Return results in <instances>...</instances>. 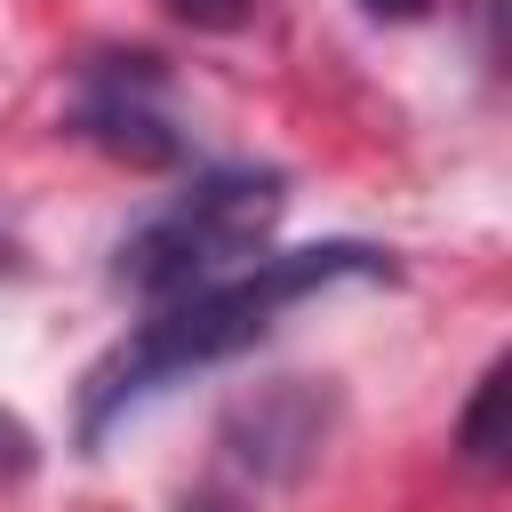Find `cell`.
<instances>
[{
	"instance_id": "1",
	"label": "cell",
	"mask_w": 512,
	"mask_h": 512,
	"mask_svg": "<svg viewBox=\"0 0 512 512\" xmlns=\"http://www.w3.org/2000/svg\"><path fill=\"white\" fill-rule=\"evenodd\" d=\"M376 272H392L384 248L320 240V248H264V256L240 264V272L168 296L136 336H120V344L88 368V384H80V440L96 448L128 400H144V392H160V384H176V376H192V368H216V360L248 352V344H256L288 304H304L312 288L376 280Z\"/></svg>"
},
{
	"instance_id": "9",
	"label": "cell",
	"mask_w": 512,
	"mask_h": 512,
	"mask_svg": "<svg viewBox=\"0 0 512 512\" xmlns=\"http://www.w3.org/2000/svg\"><path fill=\"white\" fill-rule=\"evenodd\" d=\"M360 8H368V16H384V24H408V16H424L432 0H360Z\"/></svg>"
},
{
	"instance_id": "8",
	"label": "cell",
	"mask_w": 512,
	"mask_h": 512,
	"mask_svg": "<svg viewBox=\"0 0 512 512\" xmlns=\"http://www.w3.org/2000/svg\"><path fill=\"white\" fill-rule=\"evenodd\" d=\"M176 512H248V504L224 496V488H192V496H176Z\"/></svg>"
},
{
	"instance_id": "2",
	"label": "cell",
	"mask_w": 512,
	"mask_h": 512,
	"mask_svg": "<svg viewBox=\"0 0 512 512\" xmlns=\"http://www.w3.org/2000/svg\"><path fill=\"white\" fill-rule=\"evenodd\" d=\"M280 208H288L280 168H208L112 248V280L144 304H168L200 280H224V272L256 264Z\"/></svg>"
},
{
	"instance_id": "7",
	"label": "cell",
	"mask_w": 512,
	"mask_h": 512,
	"mask_svg": "<svg viewBox=\"0 0 512 512\" xmlns=\"http://www.w3.org/2000/svg\"><path fill=\"white\" fill-rule=\"evenodd\" d=\"M184 24H208V32H224V24H240L248 16V0H168Z\"/></svg>"
},
{
	"instance_id": "4",
	"label": "cell",
	"mask_w": 512,
	"mask_h": 512,
	"mask_svg": "<svg viewBox=\"0 0 512 512\" xmlns=\"http://www.w3.org/2000/svg\"><path fill=\"white\" fill-rule=\"evenodd\" d=\"M328 416H336V400H328L312 376H280V384L248 392V400L224 416V448H232V464L256 472V480H296V472L320 456Z\"/></svg>"
},
{
	"instance_id": "3",
	"label": "cell",
	"mask_w": 512,
	"mask_h": 512,
	"mask_svg": "<svg viewBox=\"0 0 512 512\" xmlns=\"http://www.w3.org/2000/svg\"><path fill=\"white\" fill-rule=\"evenodd\" d=\"M72 128L88 144H104L112 160H136V168H168L184 160V128H176V104H168V72L160 56H96L80 72V96H72Z\"/></svg>"
},
{
	"instance_id": "6",
	"label": "cell",
	"mask_w": 512,
	"mask_h": 512,
	"mask_svg": "<svg viewBox=\"0 0 512 512\" xmlns=\"http://www.w3.org/2000/svg\"><path fill=\"white\" fill-rule=\"evenodd\" d=\"M40 464V448H32V432L16 424V416H0V480H24Z\"/></svg>"
},
{
	"instance_id": "5",
	"label": "cell",
	"mask_w": 512,
	"mask_h": 512,
	"mask_svg": "<svg viewBox=\"0 0 512 512\" xmlns=\"http://www.w3.org/2000/svg\"><path fill=\"white\" fill-rule=\"evenodd\" d=\"M496 416H504V360L472 384V408H464V424H456V448H464L472 472H496V464H504V424H496Z\"/></svg>"
}]
</instances>
